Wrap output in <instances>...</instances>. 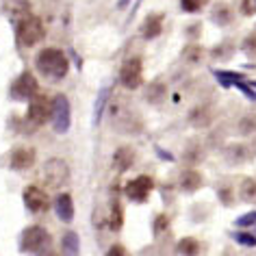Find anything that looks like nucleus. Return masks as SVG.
Wrapping results in <instances>:
<instances>
[{
	"label": "nucleus",
	"mask_w": 256,
	"mask_h": 256,
	"mask_svg": "<svg viewBox=\"0 0 256 256\" xmlns=\"http://www.w3.org/2000/svg\"><path fill=\"white\" fill-rule=\"evenodd\" d=\"M37 70L48 76V78H54V80H61L63 76H68V70H70V61L66 52H61L59 48H44L40 54H37Z\"/></svg>",
	"instance_id": "obj_1"
},
{
	"label": "nucleus",
	"mask_w": 256,
	"mask_h": 256,
	"mask_svg": "<svg viewBox=\"0 0 256 256\" xmlns=\"http://www.w3.org/2000/svg\"><path fill=\"white\" fill-rule=\"evenodd\" d=\"M20 250L35 256H48L50 252V234L44 226H28L20 236Z\"/></svg>",
	"instance_id": "obj_2"
},
{
	"label": "nucleus",
	"mask_w": 256,
	"mask_h": 256,
	"mask_svg": "<svg viewBox=\"0 0 256 256\" xmlns=\"http://www.w3.org/2000/svg\"><path fill=\"white\" fill-rule=\"evenodd\" d=\"M46 35V28H44L42 20L37 16H28L16 24V37L18 44L24 48H33L35 44H40Z\"/></svg>",
	"instance_id": "obj_3"
},
{
	"label": "nucleus",
	"mask_w": 256,
	"mask_h": 256,
	"mask_svg": "<svg viewBox=\"0 0 256 256\" xmlns=\"http://www.w3.org/2000/svg\"><path fill=\"white\" fill-rule=\"evenodd\" d=\"M42 176H44V182H46L48 187H52V189L63 187L70 178L68 163L63 161V158H48L46 165H44V170H42Z\"/></svg>",
	"instance_id": "obj_4"
},
{
	"label": "nucleus",
	"mask_w": 256,
	"mask_h": 256,
	"mask_svg": "<svg viewBox=\"0 0 256 256\" xmlns=\"http://www.w3.org/2000/svg\"><path fill=\"white\" fill-rule=\"evenodd\" d=\"M50 115H52V104H50V100L46 96H35L33 100H30L28 104V111H26V122L30 126H44L46 122L50 120Z\"/></svg>",
	"instance_id": "obj_5"
},
{
	"label": "nucleus",
	"mask_w": 256,
	"mask_h": 256,
	"mask_svg": "<svg viewBox=\"0 0 256 256\" xmlns=\"http://www.w3.org/2000/svg\"><path fill=\"white\" fill-rule=\"evenodd\" d=\"M37 92H40V85L30 72H22L11 85V98L14 100H33L35 96H40Z\"/></svg>",
	"instance_id": "obj_6"
},
{
	"label": "nucleus",
	"mask_w": 256,
	"mask_h": 256,
	"mask_svg": "<svg viewBox=\"0 0 256 256\" xmlns=\"http://www.w3.org/2000/svg\"><path fill=\"white\" fill-rule=\"evenodd\" d=\"M142 72H144V68H142V59H139V56H130V59H126L124 66H122V70H120L122 85H124L126 89L142 87V82H144Z\"/></svg>",
	"instance_id": "obj_7"
},
{
	"label": "nucleus",
	"mask_w": 256,
	"mask_h": 256,
	"mask_svg": "<svg viewBox=\"0 0 256 256\" xmlns=\"http://www.w3.org/2000/svg\"><path fill=\"white\" fill-rule=\"evenodd\" d=\"M52 126H54V132H63L70 130V102L63 94L54 96L52 100Z\"/></svg>",
	"instance_id": "obj_8"
},
{
	"label": "nucleus",
	"mask_w": 256,
	"mask_h": 256,
	"mask_svg": "<svg viewBox=\"0 0 256 256\" xmlns=\"http://www.w3.org/2000/svg\"><path fill=\"white\" fill-rule=\"evenodd\" d=\"M224 158H226L228 165H246L254 161V148L248 144H228L224 148Z\"/></svg>",
	"instance_id": "obj_9"
},
{
	"label": "nucleus",
	"mask_w": 256,
	"mask_h": 256,
	"mask_svg": "<svg viewBox=\"0 0 256 256\" xmlns=\"http://www.w3.org/2000/svg\"><path fill=\"white\" fill-rule=\"evenodd\" d=\"M154 189V180L150 176H137L135 180H130L126 184L124 194L135 202H146L150 198V191Z\"/></svg>",
	"instance_id": "obj_10"
},
{
	"label": "nucleus",
	"mask_w": 256,
	"mask_h": 256,
	"mask_svg": "<svg viewBox=\"0 0 256 256\" xmlns=\"http://www.w3.org/2000/svg\"><path fill=\"white\" fill-rule=\"evenodd\" d=\"M22 198H24V206H26L30 213H44V210H48V206H50L46 191L42 187H35V184L24 189Z\"/></svg>",
	"instance_id": "obj_11"
},
{
	"label": "nucleus",
	"mask_w": 256,
	"mask_h": 256,
	"mask_svg": "<svg viewBox=\"0 0 256 256\" xmlns=\"http://www.w3.org/2000/svg\"><path fill=\"white\" fill-rule=\"evenodd\" d=\"M2 9L16 24L30 16V2L28 0H2Z\"/></svg>",
	"instance_id": "obj_12"
},
{
	"label": "nucleus",
	"mask_w": 256,
	"mask_h": 256,
	"mask_svg": "<svg viewBox=\"0 0 256 256\" xmlns=\"http://www.w3.org/2000/svg\"><path fill=\"white\" fill-rule=\"evenodd\" d=\"M35 163V150L16 148L11 152V170H28Z\"/></svg>",
	"instance_id": "obj_13"
},
{
	"label": "nucleus",
	"mask_w": 256,
	"mask_h": 256,
	"mask_svg": "<svg viewBox=\"0 0 256 256\" xmlns=\"http://www.w3.org/2000/svg\"><path fill=\"white\" fill-rule=\"evenodd\" d=\"M163 14H150L148 18L144 20V26H142V35L146 40H154V37L161 35L163 30Z\"/></svg>",
	"instance_id": "obj_14"
},
{
	"label": "nucleus",
	"mask_w": 256,
	"mask_h": 256,
	"mask_svg": "<svg viewBox=\"0 0 256 256\" xmlns=\"http://www.w3.org/2000/svg\"><path fill=\"white\" fill-rule=\"evenodd\" d=\"M132 163H135V152H132V148L120 146L113 154V168L118 172H126V170H130Z\"/></svg>",
	"instance_id": "obj_15"
},
{
	"label": "nucleus",
	"mask_w": 256,
	"mask_h": 256,
	"mask_svg": "<svg viewBox=\"0 0 256 256\" xmlns=\"http://www.w3.org/2000/svg\"><path fill=\"white\" fill-rule=\"evenodd\" d=\"M202 184H204V178H202V174L198 170H187L180 176V189L187 191V194H196Z\"/></svg>",
	"instance_id": "obj_16"
},
{
	"label": "nucleus",
	"mask_w": 256,
	"mask_h": 256,
	"mask_svg": "<svg viewBox=\"0 0 256 256\" xmlns=\"http://www.w3.org/2000/svg\"><path fill=\"white\" fill-rule=\"evenodd\" d=\"M210 20H213L217 26H228V24H232V20H234V11L230 9L226 2H220L210 11Z\"/></svg>",
	"instance_id": "obj_17"
},
{
	"label": "nucleus",
	"mask_w": 256,
	"mask_h": 256,
	"mask_svg": "<svg viewBox=\"0 0 256 256\" xmlns=\"http://www.w3.org/2000/svg\"><path fill=\"white\" fill-rule=\"evenodd\" d=\"M213 122V111L208 106H196L194 111H189V124L196 128H206Z\"/></svg>",
	"instance_id": "obj_18"
},
{
	"label": "nucleus",
	"mask_w": 256,
	"mask_h": 256,
	"mask_svg": "<svg viewBox=\"0 0 256 256\" xmlns=\"http://www.w3.org/2000/svg\"><path fill=\"white\" fill-rule=\"evenodd\" d=\"M56 215H59L61 222H72L74 220V204H72V198H70V194H61L59 198H56Z\"/></svg>",
	"instance_id": "obj_19"
},
{
	"label": "nucleus",
	"mask_w": 256,
	"mask_h": 256,
	"mask_svg": "<svg viewBox=\"0 0 256 256\" xmlns=\"http://www.w3.org/2000/svg\"><path fill=\"white\" fill-rule=\"evenodd\" d=\"M165 98H168V85L161 80H154L146 89V100H148L150 104H161Z\"/></svg>",
	"instance_id": "obj_20"
},
{
	"label": "nucleus",
	"mask_w": 256,
	"mask_h": 256,
	"mask_svg": "<svg viewBox=\"0 0 256 256\" xmlns=\"http://www.w3.org/2000/svg\"><path fill=\"white\" fill-rule=\"evenodd\" d=\"M176 252L180 256H198L202 252V243L196 236H182L176 246Z\"/></svg>",
	"instance_id": "obj_21"
},
{
	"label": "nucleus",
	"mask_w": 256,
	"mask_h": 256,
	"mask_svg": "<svg viewBox=\"0 0 256 256\" xmlns=\"http://www.w3.org/2000/svg\"><path fill=\"white\" fill-rule=\"evenodd\" d=\"M78 250H80V241H78V234L74 230H68L61 239V252L63 256H78Z\"/></svg>",
	"instance_id": "obj_22"
},
{
	"label": "nucleus",
	"mask_w": 256,
	"mask_h": 256,
	"mask_svg": "<svg viewBox=\"0 0 256 256\" xmlns=\"http://www.w3.org/2000/svg\"><path fill=\"white\" fill-rule=\"evenodd\" d=\"M204 154H206V152H204V146L200 142H191L182 152V161L189 163V165H196V163L202 161Z\"/></svg>",
	"instance_id": "obj_23"
},
{
	"label": "nucleus",
	"mask_w": 256,
	"mask_h": 256,
	"mask_svg": "<svg viewBox=\"0 0 256 256\" xmlns=\"http://www.w3.org/2000/svg\"><path fill=\"white\" fill-rule=\"evenodd\" d=\"M213 76L217 78V82H220L222 87H234L236 82L246 80V76L239 74V72H226V70H215Z\"/></svg>",
	"instance_id": "obj_24"
},
{
	"label": "nucleus",
	"mask_w": 256,
	"mask_h": 256,
	"mask_svg": "<svg viewBox=\"0 0 256 256\" xmlns=\"http://www.w3.org/2000/svg\"><path fill=\"white\" fill-rule=\"evenodd\" d=\"M239 198L250 204L256 202V178H243L239 187Z\"/></svg>",
	"instance_id": "obj_25"
},
{
	"label": "nucleus",
	"mask_w": 256,
	"mask_h": 256,
	"mask_svg": "<svg viewBox=\"0 0 256 256\" xmlns=\"http://www.w3.org/2000/svg\"><path fill=\"white\" fill-rule=\"evenodd\" d=\"M204 48L200 46V44H189L187 48L182 50V59L189 61V63H202L204 61Z\"/></svg>",
	"instance_id": "obj_26"
},
{
	"label": "nucleus",
	"mask_w": 256,
	"mask_h": 256,
	"mask_svg": "<svg viewBox=\"0 0 256 256\" xmlns=\"http://www.w3.org/2000/svg\"><path fill=\"white\" fill-rule=\"evenodd\" d=\"M232 52H234V46L226 40V42H222L220 46H215L213 50H210V56L217 59V61H228L230 56H232Z\"/></svg>",
	"instance_id": "obj_27"
},
{
	"label": "nucleus",
	"mask_w": 256,
	"mask_h": 256,
	"mask_svg": "<svg viewBox=\"0 0 256 256\" xmlns=\"http://www.w3.org/2000/svg\"><path fill=\"white\" fill-rule=\"evenodd\" d=\"M230 236L243 248H256V232H246V230H236V232H230Z\"/></svg>",
	"instance_id": "obj_28"
},
{
	"label": "nucleus",
	"mask_w": 256,
	"mask_h": 256,
	"mask_svg": "<svg viewBox=\"0 0 256 256\" xmlns=\"http://www.w3.org/2000/svg\"><path fill=\"white\" fill-rule=\"evenodd\" d=\"M124 210H122V206H120V202L118 200H113V204H111V230H120L122 228V224H124Z\"/></svg>",
	"instance_id": "obj_29"
},
{
	"label": "nucleus",
	"mask_w": 256,
	"mask_h": 256,
	"mask_svg": "<svg viewBox=\"0 0 256 256\" xmlns=\"http://www.w3.org/2000/svg\"><path fill=\"white\" fill-rule=\"evenodd\" d=\"M236 130H239L241 135H254L256 132V118H252V115L241 118L239 124H236Z\"/></svg>",
	"instance_id": "obj_30"
},
{
	"label": "nucleus",
	"mask_w": 256,
	"mask_h": 256,
	"mask_svg": "<svg viewBox=\"0 0 256 256\" xmlns=\"http://www.w3.org/2000/svg\"><path fill=\"white\" fill-rule=\"evenodd\" d=\"M236 89H239V92L246 96L248 100H252V102H256V80H241V82H236L234 85Z\"/></svg>",
	"instance_id": "obj_31"
},
{
	"label": "nucleus",
	"mask_w": 256,
	"mask_h": 256,
	"mask_svg": "<svg viewBox=\"0 0 256 256\" xmlns=\"http://www.w3.org/2000/svg\"><path fill=\"white\" fill-rule=\"evenodd\" d=\"M217 198H220V202L224 206H232L234 204V191L228 187V184H224V187L217 189Z\"/></svg>",
	"instance_id": "obj_32"
},
{
	"label": "nucleus",
	"mask_w": 256,
	"mask_h": 256,
	"mask_svg": "<svg viewBox=\"0 0 256 256\" xmlns=\"http://www.w3.org/2000/svg\"><path fill=\"white\" fill-rule=\"evenodd\" d=\"M208 0H180V7L182 11H187V14H198L202 7H206Z\"/></svg>",
	"instance_id": "obj_33"
},
{
	"label": "nucleus",
	"mask_w": 256,
	"mask_h": 256,
	"mask_svg": "<svg viewBox=\"0 0 256 256\" xmlns=\"http://www.w3.org/2000/svg\"><path fill=\"white\" fill-rule=\"evenodd\" d=\"M234 226H236V228H254V226H256V210H250V213L236 217V220H234Z\"/></svg>",
	"instance_id": "obj_34"
},
{
	"label": "nucleus",
	"mask_w": 256,
	"mask_h": 256,
	"mask_svg": "<svg viewBox=\"0 0 256 256\" xmlns=\"http://www.w3.org/2000/svg\"><path fill=\"white\" fill-rule=\"evenodd\" d=\"M108 98V89H102L100 96H98V100H96V113H94V124L98 126L100 124V118H102V108H104V102Z\"/></svg>",
	"instance_id": "obj_35"
},
{
	"label": "nucleus",
	"mask_w": 256,
	"mask_h": 256,
	"mask_svg": "<svg viewBox=\"0 0 256 256\" xmlns=\"http://www.w3.org/2000/svg\"><path fill=\"white\" fill-rule=\"evenodd\" d=\"M241 50L250 56V59H256V33H254V35H248L246 40H243Z\"/></svg>",
	"instance_id": "obj_36"
},
{
	"label": "nucleus",
	"mask_w": 256,
	"mask_h": 256,
	"mask_svg": "<svg viewBox=\"0 0 256 256\" xmlns=\"http://www.w3.org/2000/svg\"><path fill=\"white\" fill-rule=\"evenodd\" d=\"M241 14L243 16H254L256 14V0H243L241 2Z\"/></svg>",
	"instance_id": "obj_37"
},
{
	"label": "nucleus",
	"mask_w": 256,
	"mask_h": 256,
	"mask_svg": "<svg viewBox=\"0 0 256 256\" xmlns=\"http://www.w3.org/2000/svg\"><path fill=\"white\" fill-rule=\"evenodd\" d=\"M104 256H128V252H126V248H124V246H111Z\"/></svg>",
	"instance_id": "obj_38"
},
{
	"label": "nucleus",
	"mask_w": 256,
	"mask_h": 256,
	"mask_svg": "<svg viewBox=\"0 0 256 256\" xmlns=\"http://www.w3.org/2000/svg\"><path fill=\"white\" fill-rule=\"evenodd\" d=\"M165 228H168V217H165V215H158L156 222H154V232H163Z\"/></svg>",
	"instance_id": "obj_39"
},
{
	"label": "nucleus",
	"mask_w": 256,
	"mask_h": 256,
	"mask_svg": "<svg viewBox=\"0 0 256 256\" xmlns=\"http://www.w3.org/2000/svg\"><path fill=\"white\" fill-rule=\"evenodd\" d=\"M126 2H128V0H120V2H118V7H124Z\"/></svg>",
	"instance_id": "obj_40"
},
{
	"label": "nucleus",
	"mask_w": 256,
	"mask_h": 256,
	"mask_svg": "<svg viewBox=\"0 0 256 256\" xmlns=\"http://www.w3.org/2000/svg\"><path fill=\"white\" fill-rule=\"evenodd\" d=\"M254 152H256V139H254Z\"/></svg>",
	"instance_id": "obj_41"
},
{
	"label": "nucleus",
	"mask_w": 256,
	"mask_h": 256,
	"mask_svg": "<svg viewBox=\"0 0 256 256\" xmlns=\"http://www.w3.org/2000/svg\"><path fill=\"white\" fill-rule=\"evenodd\" d=\"M254 232H256V226H254Z\"/></svg>",
	"instance_id": "obj_42"
}]
</instances>
